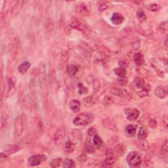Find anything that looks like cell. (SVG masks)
<instances>
[{
  "label": "cell",
  "mask_w": 168,
  "mask_h": 168,
  "mask_svg": "<svg viewBox=\"0 0 168 168\" xmlns=\"http://www.w3.org/2000/svg\"><path fill=\"white\" fill-rule=\"evenodd\" d=\"M94 117L89 113H82L76 117L73 120V124L76 126H85L93 121Z\"/></svg>",
  "instance_id": "6da1fadb"
},
{
  "label": "cell",
  "mask_w": 168,
  "mask_h": 168,
  "mask_svg": "<svg viewBox=\"0 0 168 168\" xmlns=\"http://www.w3.org/2000/svg\"><path fill=\"white\" fill-rule=\"evenodd\" d=\"M152 66L159 74L167 72V61L166 59H156L152 62Z\"/></svg>",
  "instance_id": "7a4b0ae2"
},
{
  "label": "cell",
  "mask_w": 168,
  "mask_h": 168,
  "mask_svg": "<svg viewBox=\"0 0 168 168\" xmlns=\"http://www.w3.org/2000/svg\"><path fill=\"white\" fill-rule=\"evenodd\" d=\"M141 157L140 154L135 151L129 152L127 156V164L131 167H136L141 163Z\"/></svg>",
  "instance_id": "3957f363"
},
{
  "label": "cell",
  "mask_w": 168,
  "mask_h": 168,
  "mask_svg": "<svg viewBox=\"0 0 168 168\" xmlns=\"http://www.w3.org/2000/svg\"><path fill=\"white\" fill-rule=\"evenodd\" d=\"M110 93H112V95H114L118 96L124 99L128 100V101H129V100L131 99V93H130L128 91H127L126 89L118 88H112L110 89Z\"/></svg>",
  "instance_id": "277c9868"
},
{
  "label": "cell",
  "mask_w": 168,
  "mask_h": 168,
  "mask_svg": "<svg viewBox=\"0 0 168 168\" xmlns=\"http://www.w3.org/2000/svg\"><path fill=\"white\" fill-rule=\"evenodd\" d=\"M24 129V119L23 114H20L17 116L15 121V133L17 136L22 135Z\"/></svg>",
  "instance_id": "5b68a950"
},
{
  "label": "cell",
  "mask_w": 168,
  "mask_h": 168,
  "mask_svg": "<svg viewBox=\"0 0 168 168\" xmlns=\"http://www.w3.org/2000/svg\"><path fill=\"white\" fill-rule=\"evenodd\" d=\"M69 25L71 28L77 29L78 30L83 32V33L84 32H85V33L87 32L86 31L87 29H88V27L81 23L77 18L72 17L70 18V20H69Z\"/></svg>",
  "instance_id": "8992f818"
},
{
  "label": "cell",
  "mask_w": 168,
  "mask_h": 168,
  "mask_svg": "<svg viewBox=\"0 0 168 168\" xmlns=\"http://www.w3.org/2000/svg\"><path fill=\"white\" fill-rule=\"evenodd\" d=\"M20 150V147L19 146L16 145H8L5 147V151L2 152L1 153V158H6L10 155L17 152L18 151Z\"/></svg>",
  "instance_id": "52a82bcc"
},
{
  "label": "cell",
  "mask_w": 168,
  "mask_h": 168,
  "mask_svg": "<svg viewBox=\"0 0 168 168\" xmlns=\"http://www.w3.org/2000/svg\"><path fill=\"white\" fill-rule=\"evenodd\" d=\"M45 159L46 157L43 154H36V155L30 157L28 160V164L30 166H36L45 161Z\"/></svg>",
  "instance_id": "ba28073f"
},
{
  "label": "cell",
  "mask_w": 168,
  "mask_h": 168,
  "mask_svg": "<svg viewBox=\"0 0 168 168\" xmlns=\"http://www.w3.org/2000/svg\"><path fill=\"white\" fill-rule=\"evenodd\" d=\"M78 49L80 50V53L84 56H85L86 58H90L92 54H93V50H92L91 47L85 42L81 43L78 45Z\"/></svg>",
  "instance_id": "9c48e42d"
},
{
  "label": "cell",
  "mask_w": 168,
  "mask_h": 168,
  "mask_svg": "<svg viewBox=\"0 0 168 168\" xmlns=\"http://www.w3.org/2000/svg\"><path fill=\"white\" fill-rule=\"evenodd\" d=\"M125 113L127 115V119L129 121H135L140 115L139 111L135 108H127L125 110Z\"/></svg>",
  "instance_id": "30bf717a"
},
{
  "label": "cell",
  "mask_w": 168,
  "mask_h": 168,
  "mask_svg": "<svg viewBox=\"0 0 168 168\" xmlns=\"http://www.w3.org/2000/svg\"><path fill=\"white\" fill-rule=\"evenodd\" d=\"M75 12L76 13V14L80 16H83V17H87L89 15V12L90 11L88 9V7L87 5L82 3V4H78L75 8Z\"/></svg>",
  "instance_id": "8fae6325"
},
{
  "label": "cell",
  "mask_w": 168,
  "mask_h": 168,
  "mask_svg": "<svg viewBox=\"0 0 168 168\" xmlns=\"http://www.w3.org/2000/svg\"><path fill=\"white\" fill-rule=\"evenodd\" d=\"M154 94L155 95L160 99L166 98L167 95V89L164 85H158L157 86L155 90H154Z\"/></svg>",
  "instance_id": "7c38bea8"
},
{
  "label": "cell",
  "mask_w": 168,
  "mask_h": 168,
  "mask_svg": "<svg viewBox=\"0 0 168 168\" xmlns=\"http://www.w3.org/2000/svg\"><path fill=\"white\" fill-rule=\"evenodd\" d=\"M76 143L71 139H68L63 143V149L67 153H71L75 150Z\"/></svg>",
  "instance_id": "4fadbf2b"
},
{
  "label": "cell",
  "mask_w": 168,
  "mask_h": 168,
  "mask_svg": "<svg viewBox=\"0 0 168 168\" xmlns=\"http://www.w3.org/2000/svg\"><path fill=\"white\" fill-rule=\"evenodd\" d=\"M111 23L114 25H120L124 21V16L119 13H115L112 15L110 18Z\"/></svg>",
  "instance_id": "5bb4252c"
},
{
  "label": "cell",
  "mask_w": 168,
  "mask_h": 168,
  "mask_svg": "<svg viewBox=\"0 0 168 168\" xmlns=\"http://www.w3.org/2000/svg\"><path fill=\"white\" fill-rule=\"evenodd\" d=\"M97 97L95 95L87 97L83 99V104L86 107H91L97 102Z\"/></svg>",
  "instance_id": "9a60e30c"
},
{
  "label": "cell",
  "mask_w": 168,
  "mask_h": 168,
  "mask_svg": "<svg viewBox=\"0 0 168 168\" xmlns=\"http://www.w3.org/2000/svg\"><path fill=\"white\" fill-rule=\"evenodd\" d=\"M127 148L126 146L123 144H119L114 149V156L116 157H120L122 156L126 152Z\"/></svg>",
  "instance_id": "2e32d148"
},
{
  "label": "cell",
  "mask_w": 168,
  "mask_h": 168,
  "mask_svg": "<svg viewBox=\"0 0 168 168\" xmlns=\"http://www.w3.org/2000/svg\"><path fill=\"white\" fill-rule=\"evenodd\" d=\"M137 126L133 125V124H129L126 127V133L127 137H133L136 134L137 131Z\"/></svg>",
  "instance_id": "e0dca14e"
},
{
  "label": "cell",
  "mask_w": 168,
  "mask_h": 168,
  "mask_svg": "<svg viewBox=\"0 0 168 168\" xmlns=\"http://www.w3.org/2000/svg\"><path fill=\"white\" fill-rule=\"evenodd\" d=\"M132 85L134 86V88H137V89H142L143 88H146V84L144 80L143 79L141 78H139L137 77L135 78L133 82L132 83Z\"/></svg>",
  "instance_id": "ac0fdd59"
},
{
  "label": "cell",
  "mask_w": 168,
  "mask_h": 168,
  "mask_svg": "<svg viewBox=\"0 0 168 168\" xmlns=\"http://www.w3.org/2000/svg\"><path fill=\"white\" fill-rule=\"evenodd\" d=\"M135 63L137 66H142L145 63V59L141 52H137L133 56Z\"/></svg>",
  "instance_id": "d6986e66"
},
{
  "label": "cell",
  "mask_w": 168,
  "mask_h": 168,
  "mask_svg": "<svg viewBox=\"0 0 168 168\" xmlns=\"http://www.w3.org/2000/svg\"><path fill=\"white\" fill-rule=\"evenodd\" d=\"M69 107H70V109L72 110V112L77 113L79 112L80 110L81 103L79 101H78V100L74 99V100H72V101L70 102Z\"/></svg>",
  "instance_id": "ffe728a7"
},
{
  "label": "cell",
  "mask_w": 168,
  "mask_h": 168,
  "mask_svg": "<svg viewBox=\"0 0 168 168\" xmlns=\"http://www.w3.org/2000/svg\"><path fill=\"white\" fill-rule=\"evenodd\" d=\"M65 136V131L63 129H59L55 135V140L56 143H62V140L64 139Z\"/></svg>",
  "instance_id": "44dd1931"
},
{
  "label": "cell",
  "mask_w": 168,
  "mask_h": 168,
  "mask_svg": "<svg viewBox=\"0 0 168 168\" xmlns=\"http://www.w3.org/2000/svg\"><path fill=\"white\" fill-rule=\"evenodd\" d=\"M78 72V68L76 65L69 64L66 67V73L70 76H74Z\"/></svg>",
  "instance_id": "7402d4cb"
},
{
  "label": "cell",
  "mask_w": 168,
  "mask_h": 168,
  "mask_svg": "<svg viewBox=\"0 0 168 168\" xmlns=\"http://www.w3.org/2000/svg\"><path fill=\"white\" fill-rule=\"evenodd\" d=\"M102 124L106 127H107L109 129L114 130V131H117L118 127L114 124L112 122V121H111L110 119H104L102 121Z\"/></svg>",
  "instance_id": "603a6c76"
},
{
  "label": "cell",
  "mask_w": 168,
  "mask_h": 168,
  "mask_svg": "<svg viewBox=\"0 0 168 168\" xmlns=\"http://www.w3.org/2000/svg\"><path fill=\"white\" fill-rule=\"evenodd\" d=\"M148 135V131L147 129L145 127H140L137 134V137L139 140H145L147 137Z\"/></svg>",
  "instance_id": "cb8c5ba5"
},
{
  "label": "cell",
  "mask_w": 168,
  "mask_h": 168,
  "mask_svg": "<svg viewBox=\"0 0 168 168\" xmlns=\"http://www.w3.org/2000/svg\"><path fill=\"white\" fill-rule=\"evenodd\" d=\"M31 66V64L29 63L28 61H25L24 62L23 64H21L19 67H18V72L21 74H24V73H26L28 70H29L30 67Z\"/></svg>",
  "instance_id": "d4e9b609"
},
{
  "label": "cell",
  "mask_w": 168,
  "mask_h": 168,
  "mask_svg": "<svg viewBox=\"0 0 168 168\" xmlns=\"http://www.w3.org/2000/svg\"><path fill=\"white\" fill-rule=\"evenodd\" d=\"M93 146L95 148H100L102 145V139H101L98 135H95L93 136Z\"/></svg>",
  "instance_id": "484cf974"
},
{
  "label": "cell",
  "mask_w": 168,
  "mask_h": 168,
  "mask_svg": "<svg viewBox=\"0 0 168 168\" xmlns=\"http://www.w3.org/2000/svg\"><path fill=\"white\" fill-rule=\"evenodd\" d=\"M114 72L115 73L116 75H117L120 78H125L127 74V72L125 68H116L114 70Z\"/></svg>",
  "instance_id": "4316f807"
},
{
  "label": "cell",
  "mask_w": 168,
  "mask_h": 168,
  "mask_svg": "<svg viewBox=\"0 0 168 168\" xmlns=\"http://www.w3.org/2000/svg\"><path fill=\"white\" fill-rule=\"evenodd\" d=\"M116 160V158L114 156L112 157H107V159L102 163V167H110L112 165L114 164V162Z\"/></svg>",
  "instance_id": "83f0119b"
},
{
  "label": "cell",
  "mask_w": 168,
  "mask_h": 168,
  "mask_svg": "<svg viewBox=\"0 0 168 168\" xmlns=\"http://www.w3.org/2000/svg\"><path fill=\"white\" fill-rule=\"evenodd\" d=\"M85 151L88 153H92L94 152L95 150L94 146L91 144L90 139L89 140L88 139H86V142L85 143Z\"/></svg>",
  "instance_id": "f1b7e54d"
},
{
  "label": "cell",
  "mask_w": 168,
  "mask_h": 168,
  "mask_svg": "<svg viewBox=\"0 0 168 168\" xmlns=\"http://www.w3.org/2000/svg\"><path fill=\"white\" fill-rule=\"evenodd\" d=\"M76 166L75 162L72 159H65L63 162V167L64 168H70L74 167Z\"/></svg>",
  "instance_id": "f546056e"
},
{
  "label": "cell",
  "mask_w": 168,
  "mask_h": 168,
  "mask_svg": "<svg viewBox=\"0 0 168 168\" xmlns=\"http://www.w3.org/2000/svg\"><path fill=\"white\" fill-rule=\"evenodd\" d=\"M137 17L140 23H143V22L146 21L147 20V16H146L145 12L143 11L142 9H139L137 12Z\"/></svg>",
  "instance_id": "4dcf8cb0"
},
{
  "label": "cell",
  "mask_w": 168,
  "mask_h": 168,
  "mask_svg": "<svg viewBox=\"0 0 168 168\" xmlns=\"http://www.w3.org/2000/svg\"><path fill=\"white\" fill-rule=\"evenodd\" d=\"M78 93H79L80 95L83 94H86L88 93V89L86 88L85 86H84L82 83H78Z\"/></svg>",
  "instance_id": "1f68e13d"
},
{
  "label": "cell",
  "mask_w": 168,
  "mask_h": 168,
  "mask_svg": "<svg viewBox=\"0 0 168 168\" xmlns=\"http://www.w3.org/2000/svg\"><path fill=\"white\" fill-rule=\"evenodd\" d=\"M147 9L150 11L156 12V11H159L161 9V6L159 4H150L147 5Z\"/></svg>",
  "instance_id": "d6a6232c"
},
{
  "label": "cell",
  "mask_w": 168,
  "mask_h": 168,
  "mask_svg": "<svg viewBox=\"0 0 168 168\" xmlns=\"http://www.w3.org/2000/svg\"><path fill=\"white\" fill-rule=\"evenodd\" d=\"M23 1H17V4L15 5V6L12 9V15L13 16H15L17 14V13L20 11V9L22 8V5H23Z\"/></svg>",
  "instance_id": "836d02e7"
},
{
  "label": "cell",
  "mask_w": 168,
  "mask_h": 168,
  "mask_svg": "<svg viewBox=\"0 0 168 168\" xmlns=\"http://www.w3.org/2000/svg\"><path fill=\"white\" fill-rule=\"evenodd\" d=\"M61 163H63V160L61 158H56L51 160L49 163L50 166L51 167H57L61 166Z\"/></svg>",
  "instance_id": "e575fe53"
},
{
  "label": "cell",
  "mask_w": 168,
  "mask_h": 168,
  "mask_svg": "<svg viewBox=\"0 0 168 168\" xmlns=\"http://www.w3.org/2000/svg\"><path fill=\"white\" fill-rule=\"evenodd\" d=\"M68 57L69 56L68 55L67 52L66 51H63V53H62V55H61V64L62 66H64V65L66 64L68 60Z\"/></svg>",
  "instance_id": "d590c367"
},
{
  "label": "cell",
  "mask_w": 168,
  "mask_h": 168,
  "mask_svg": "<svg viewBox=\"0 0 168 168\" xmlns=\"http://www.w3.org/2000/svg\"><path fill=\"white\" fill-rule=\"evenodd\" d=\"M149 89L147 88V86H146V88L140 89V91L137 92V95L139 96L140 98H143V97L148 95Z\"/></svg>",
  "instance_id": "8d00e7d4"
},
{
  "label": "cell",
  "mask_w": 168,
  "mask_h": 168,
  "mask_svg": "<svg viewBox=\"0 0 168 168\" xmlns=\"http://www.w3.org/2000/svg\"><path fill=\"white\" fill-rule=\"evenodd\" d=\"M158 30L160 32H164L167 30V23L166 21H164L159 24L158 27Z\"/></svg>",
  "instance_id": "74e56055"
},
{
  "label": "cell",
  "mask_w": 168,
  "mask_h": 168,
  "mask_svg": "<svg viewBox=\"0 0 168 168\" xmlns=\"http://www.w3.org/2000/svg\"><path fill=\"white\" fill-rule=\"evenodd\" d=\"M100 88H101V82H99V80L98 79H93V88L94 89V91L95 92H97L99 90Z\"/></svg>",
  "instance_id": "f35d334b"
},
{
  "label": "cell",
  "mask_w": 168,
  "mask_h": 168,
  "mask_svg": "<svg viewBox=\"0 0 168 168\" xmlns=\"http://www.w3.org/2000/svg\"><path fill=\"white\" fill-rule=\"evenodd\" d=\"M114 102V99L110 96H107L103 100L102 103L104 105H111Z\"/></svg>",
  "instance_id": "ab89813d"
},
{
  "label": "cell",
  "mask_w": 168,
  "mask_h": 168,
  "mask_svg": "<svg viewBox=\"0 0 168 168\" xmlns=\"http://www.w3.org/2000/svg\"><path fill=\"white\" fill-rule=\"evenodd\" d=\"M167 141L166 140V141L164 142V143L162 145V148H161V153L163 154V155H166L167 154V152H168V148H167Z\"/></svg>",
  "instance_id": "60d3db41"
},
{
  "label": "cell",
  "mask_w": 168,
  "mask_h": 168,
  "mask_svg": "<svg viewBox=\"0 0 168 168\" xmlns=\"http://www.w3.org/2000/svg\"><path fill=\"white\" fill-rule=\"evenodd\" d=\"M88 134L89 137H93L94 135H97L96 129L93 127H90V128L88 130Z\"/></svg>",
  "instance_id": "b9f144b4"
},
{
  "label": "cell",
  "mask_w": 168,
  "mask_h": 168,
  "mask_svg": "<svg viewBox=\"0 0 168 168\" xmlns=\"http://www.w3.org/2000/svg\"><path fill=\"white\" fill-rule=\"evenodd\" d=\"M148 125L151 128H156L157 126V121L154 119H150L148 121Z\"/></svg>",
  "instance_id": "7bdbcfd3"
},
{
  "label": "cell",
  "mask_w": 168,
  "mask_h": 168,
  "mask_svg": "<svg viewBox=\"0 0 168 168\" xmlns=\"http://www.w3.org/2000/svg\"><path fill=\"white\" fill-rule=\"evenodd\" d=\"M140 47V42H139V41H136L133 42V49L135 50H138Z\"/></svg>",
  "instance_id": "ee69618b"
},
{
  "label": "cell",
  "mask_w": 168,
  "mask_h": 168,
  "mask_svg": "<svg viewBox=\"0 0 168 168\" xmlns=\"http://www.w3.org/2000/svg\"><path fill=\"white\" fill-rule=\"evenodd\" d=\"M119 66H120V68H126L127 66V63L125 61H121L119 62Z\"/></svg>",
  "instance_id": "f6af8a7d"
},
{
  "label": "cell",
  "mask_w": 168,
  "mask_h": 168,
  "mask_svg": "<svg viewBox=\"0 0 168 168\" xmlns=\"http://www.w3.org/2000/svg\"><path fill=\"white\" fill-rule=\"evenodd\" d=\"M162 121H163V125L167 127V116L164 115L162 118Z\"/></svg>",
  "instance_id": "bcb514c9"
},
{
  "label": "cell",
  "mask_w": 168,
  "mask_h": 168,
  "mask_svg": "<svg viewBox=\"0 0 168 168\" xmlns=\"http://www.w3.org/2000/svg\"><path fill=\"white\" fill-rule=\"evenodd\" d=\"M107 8H108V5H107L102 4V5H100L99 7V9L100 11H101V12H102V11H105L106 9H107Z\"/></svg>",
  "instance_id": "7dc6e473"
},
{
  "label": "cell",
  "mask_w": 168,
  "mask_h": 168,
  "mask_svg": "<svg viewBox=\"0 0 168 168\" xmlns=\"http://www.w3.org/2000/svg\"><path fill=\"white\" fill-rule=\"evenodd\" d=\"M86 159H87V157L85 156V155H84V154H82V155H81L79 158V160L82 162V163H83V162H85L86 161Z\"/></svg>",
  "instance_id": "c3c4849f"
},
{
  "label": "cell",
  "mask_w": 168,
  "mask_h": 168,
  "mask_svg": "<svg viewBox=\"0 0 168 168\" xmlns=\"http://www.w3.org/2000/svg\"><path fill=\"white\" fill-rule=\"evenodd\" d=\"M167 37H166V41H165V44H166V47H167Z\"/></svg>",
  "instance_id": "681fc988"
}]
</instances>
